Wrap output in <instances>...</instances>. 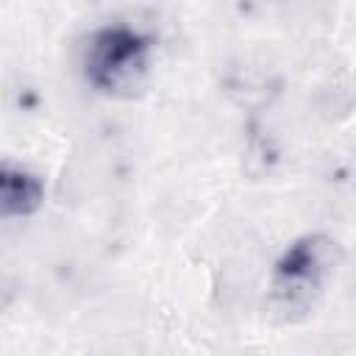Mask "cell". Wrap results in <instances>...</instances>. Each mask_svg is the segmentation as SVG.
<instances>
[{
	"label": "cell",
	"mask_w": 356,
	"mask_h": 356,
	"mask_svg": "<svg viewBox=\"0 0 356 356\" xmlns=\"http://www.w3.org/2000/svg\"><path fill=\"white\" fill-rule=\"evenodd\" d=\"M44 200V184L36 172L0 164V220L31 217Z\"/></svg>",
	"instance_id": "obj_3"
},
{
	"label": "cell",
	"mask_w": 356,
	"mask_h": 356,
	"mask_svg": "<svg viewBox=\"0 0 356 356\" xmlns=\"http://www.w3.org/2000/svg\"><path fill=\"white\" fill-rule=\"evenodd\" d=\"M342 261V248L325 234L298 236L275 261L270 306L284 323L306 320Z\"/></svg>",
	"instance_id": "obj_1"
},
{
	"label": "cell",
	"mask_w": 356,
	"mask_h": 356,
	"mask_svg": "<svg viewBox=\"0 0 356 356\" xmlns=\"http://www.w3.org/2000/svg\"><path fill=\"white\" fill-rule=\"evenodd\" d=\"M150 39L128 25L97 28L86 44L83 75L86 81L114 97H134L147 78Z\"/></svg>",
	"instance_id": "obj_2"
}]
</instances>
